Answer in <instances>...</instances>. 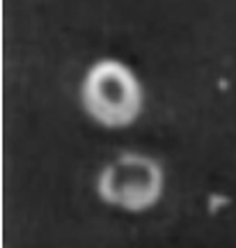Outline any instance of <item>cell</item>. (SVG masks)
<instances>
[{"mask_svg":"<svg viewBox=\"0 0 236 248\" xmlns=\"http://www.w3.org/2000/svg\"><path fill=\"white\" fill-rule=\"evenodd\" d=\"M163 193V170L151 156L126 152L108 163L99 175L101 200L126 212H142Z\"/></svg>","mask_w":236,"mask_h":248,"instance_id":"7a4b0ae2","label":"cell"},{"mask_svg":"<svg viewBox=\"0 0 236 248\" xmlns=\"http://www.w3.org/2000/svg\"><path fill=\"white\" fill-rule=\"evenodd\" d=\"M83 106L103 126H126L142 110V88L119 60H99L83 80Z\"/></svg>","mask_w":236,"mask_h":248,"instance_id":"6da1fadb","label":"cell"}]
</instances>
